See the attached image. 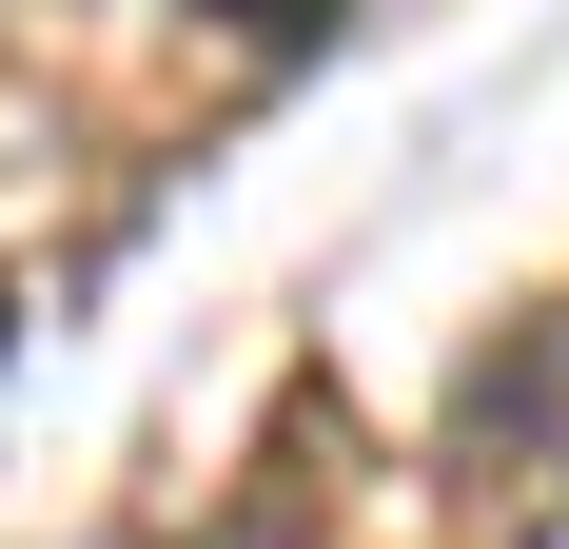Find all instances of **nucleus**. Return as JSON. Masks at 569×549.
Listing matches in <instances>:
<instances>
[{"instance_id": "1", "label": "nucleus", "mask_w": 569, "mask_h": 549, "mask_svg": "<svg viewBox=\"0 0 569 549\" xmlns=\"http://www.w3.org/2000/svg\"><path fill=\"white\" fill-rule=\"evenodd\" d=\"M550 412H569V333H511V353L452 373V432H471V451H491V432H550Z\"/></svg>"}, {"instance_id": "2", "label": "nucleus", "mask_w": 569, "mask_h": 549, "mask_svg": "<svg viewBox=\"0 0 569 549\" xmlns=\"http://www.w3.org/2000/svg\"><path fill=\"white\" fill-rule=\"evenodd\" d=\"M217 20H236V40H335L353 0H217Z\"/></svg>"}, {"instance_id": "3", "label": "nucleus", "mask_w": 569, "mask_h": 549, "mask_svg": "<svg viewBox=\"0 0 569 549\" xmlns=\"http://www.w3.org/2000/svg\"><path fill=\"white\" fill-rule=\"evenodd\" d=\"M217 549H295V510H276V491H256V510H236V530H217Z\"/></svg>"}, {"instance_id": "4", "label": "nucleus", "mask_w": 569, "mask_h": 549, "mask_svg": "<svg viewBox=\"0 0 569 549\" xmlns=\"http://www.w3.org/2000/svg\"><path fill=\"white\" fill-rule=\"evenodd\" d=\"M0 333H20V295H0Z\"/></svg>"}]
</instances>
